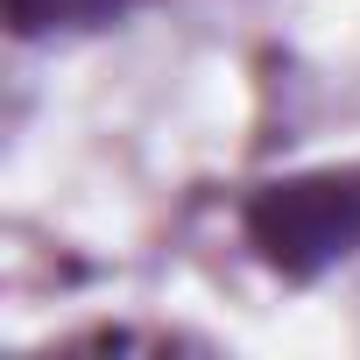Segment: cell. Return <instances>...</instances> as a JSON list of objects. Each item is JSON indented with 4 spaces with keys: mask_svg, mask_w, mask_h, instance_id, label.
Listing matches in <instances>:
<instances>
[{
    "mask_svg": "<svg viewBox=\"0 0 360 360\" xmlns=\"http://www.w3.org/2000/svg\"><path fill=\"white\" fill-rule=\"evenodd\" d=\"M248 240L283 276H318V269L360 255V169L283 176V184L255 191Z\"/></svg>",
    "mask_w": 360,
    "mask_h": 360,
    "instance_id": "obj_1",
    "label": "cell"
},
{
    "mask_svg": "<svg viewBox=\"0 0 360 360\" xmlns=\"http://www.w3.org/2000/svg\"><path fill=\"white\" fill-rule=\"evenodd\" d=\"M141 0H8V29L15 36H64V29H99L134 15Z\"/></svg>",
    "mask_w": 360,
    "mask_h": 360,
    "instance_id": "obj_2",
    "label": "cell"
}]
</instances>
